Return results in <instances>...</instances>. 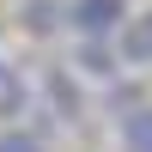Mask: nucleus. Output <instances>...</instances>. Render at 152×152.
Instances as JSON below:
<instances>
[{"instance_id":"f257e3e1","label":"nucleus","mask_w":152,"mask_h":152,"mask_svg":"<svg viewBox=\"0 0 152 152\" xmlns=\"http://www.w3.org/2000/svg\"><path fill=\"white\" fill-rule=\"evenodd\" d=\"M122 24H128V0H73V31L85 43H104Z\"/></svg>"},{"instance_id":"f03ea898","label":"nucleus","mask_w":152,"mask_h":152,"mask_svg":"<svg viewBox=\"0 0 152 152\" xmlns=\"http://www.w3.org/2000/svg\"><path fill=\"white\" fill-rule=\"evenodd\" d=\"M116 55L128 61V67H152V6H146V12H134V18L122 24V43H116Z\"/></svg>"},{"instance_id":"7ed1b4c3","label":"nucleus","mask_w":152,"mask_h":152,"mask_svg":"<svg viewBox=\"0 0 152 152\" xmlns=\"http://www.w3.org/2000/svg\"><path fill=\"white\" fill-rule=\"evenodd\" d=\"M24 31L31 37H49V31H61V24H73V0H24Z\"/></svg>"},{"instance_id":"20e7f679","label":"nucleus","mask_w":152,"mask_h":152,"mask_svg":"<svg viewBox=\"0 0 152 152\" xmlns=\"http://www.w3.org/2000/svg\"><path fill=\"white\" fill-rule=\"evenodd\" d=\"M24 104H31V85H24V73L0 61V116H24Z\"/></svg>"},{"instance_id":"39448f33","label":"nucleus","mask_w":152,"mask_h":152,"mask_svg":"<svg viewBox=\"0 0 152 152\" xmlns=\"http://www.w3.org/2000/svg\"><path fill=\"white\" fill-rule=\"evenodd\" d=\"M122 146L128 152H152V110H128L122 116Z\"/></svg>"},{"instance_id":"423d86ee","label":"nucleus","mask_w":152,"mask_h":152,"mask_svg":"<svg viewBox=\"0 0 152 152\" xmlns=\"http://www.w3.org/2000/svg\"><path fill=\"white\" fill-rule=\"evenodd\" d=\"M49 104H61V122H79V91L67 73H49Z\"/></svg>"},{"instance_id":"0eeeda50","label":"nucleus","mask_w":152,"mask_h":152,"mask_svg":"<svg viewBox=\"0 0 152 152\" xmlns=\"http://www.w3.org/2000/svg\"><path fill=\"white\" fill-rule=\"evenodd\" d=\"M79 67L91 73V79H110V73H116V55H110L104 43H85V49H79Z\"/></svg>"},{"instance_id":"6e6552de","label":"nucleus","mask_w":152,"mask_h":152,"mask_svg":"<svg viewBox=\"0 0 152 152\" xmlns=\"http://www.w3.org/2000/svg\"><path fill=\"white\" fill-rule=\"evenodd\" d=\"M0 152H43L37 128H0Z\"/></svg>"}]
</instances>
